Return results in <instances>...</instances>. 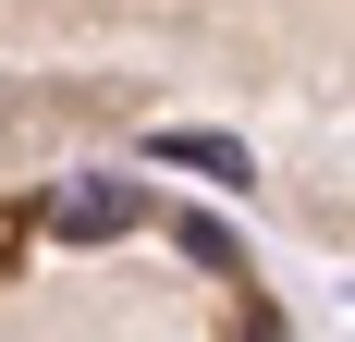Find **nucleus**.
<instances>
[{
    "label": "nucleus",
    "instance_id": "obj_1",
    "mask_svg": "<svg viewBox=\"0 0 355 342\" xmlns=\"http://www.w3.org/2000/svg\"><path fill=\"white\" fill-rule=\"evenodd\" d=\"M49 233H62V244L135 233V183H98V171H86V183H62V196H49Z\"/></svg>",
    "mask_w": 355,
    "mask_h": 342
},
{
    "label": "nucleus",
    "instance_id": "obj_2",
    "mask_svg": "<svg viewBox=\"0 0 355 342\" xmlns=\"http://www.w3.org/2000/svg\"><path fill=\"white\" fill-rule=\"evenodd\" d=\"M159 159H209L220 183H245V147H233V135H159Z\"/></svg>",
    "mask_w": 355,
    "mask_h": 342
}]
</instances>
